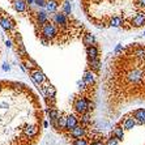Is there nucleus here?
<instances>
[{
	"instance_id": "nucleus-1",
	"label": "nucleus",
	"mask_w": 145,
	"mask_h": 145,
	"mask_svg": "<svg viewBox=\"0 0 145 145\" xmlns=\"http://www.w3.org/2000/svg\"><path fill=\"white\" fill-rule=\"evenodd\" d=\"M21 84L0 81V145H27V138L24 132L17 127L25 128L26 125L18 124L16 121L17 97L21 94Z\"/></svg>"
},
{
	"instance_id": "nucleus-2",
	"label": "nucleus",
	"mask_w": 145,
	"mask_h": 145,
	"mask_svg": "<svg viewBox=\"0 0 145 145\" xmlns=\"http://www.w3.org/2000/svg\"><path fill=\"white\" fill-rule=\"evenodd\" d=\"M73 108L78 115L85 114V112L88 111V98L82 94L76 97L73 99Z\"/></svg>"
},
{
	"instance_id": "nucleus-3",
	"label": "nucleus",
	"mask_w": 145,
	"mask_h": 145,
	"mask_svg": "<svg viewBox=\"0 0 145 145\" xmlns=\"http://www.w3.org/2000/svg\"><path fill=\"white\" fill-rule=\"evenodd\" d=\"M131 27H142L145 26V10H140L129 20Z\"/></svg>"
},
{
	"instance_id": "nucleus-4",
	"label": "nucleus",
	"mask_w": 145,
	"mask_h": 145,
	"mask_svg": "<svg viewBox=\"0 0 145 145\" xmlns=\"http://www.w3.org/2000/svg\"><path fill=\"white\" fill-rule=\"evenodd\" d=\"M29 73H30V77H31V80L34 81V84L35 85H42L44 81L47 80L46 76H44V73L40 71V69H38V68L29 69Z\"/></svg>"
},
{
	"instance_id": "nucleus-5",
	"label": "nucleus",
	"mask_w": 145,
	"mask_h": 145,
	"mask_svg": "<svg viewBox=\"0 0 145 145\" xmlns=\"http://www.w3.org/2000/svg\"><path fill=\"white\" fill-rule=\"evenodd\" d=\"M86 135V128H85V125H76L73 129L69 131L68 136H71L73 138H78V137H84Z\"/></svg>"
},
{
	"instance_id": "nucleus-6",
	"label": "nucleus",
	"mask_w": 145,
	"mask_h": 145,
	"mask_svg": "<svg viewBox=\"0 0 145 145\" xmlns=\"http://www.w3.org/2000/svg\"><path fill=\"white\" fill-rule=\"evenodd\" d=\"M10 1H12V5H13L14 10L18 12V13H25L27 10L26 0H10Z\"/></svg>"
},
{
	"instance_id": "nucleus-7",
	"label": "nucleus",
	"mask_w": 145,
	"mask_h": 145,
	"mask_svg": "<svg viewBox=\"0 0 145 145\" xmlns=\"http://www.w3.org/2000/svg\"><path fill=\"white\" fill-rule=\"evenodd\" d=\"M82 80L85 81V84L86 85H94V82H95V72L93 71V69H90V68H88V69L85 71Z\"/></svg>"
},
{
	"instance_id": "nucleus-8",
	"label": "nucleus",
	"mask_w": 145,
	"mask_h": 145,
	"mask_svg": "<svg viewBox=\"0 0 145 145\" xmlns=\"http://www.w3.org/2000/svg\"><path fill=\"white\" fill-rule=\"evenodd\" d=\"M59 5H60L59 0H47L44 8H46V10H47L48 13H55L57 10V8H59Z\"/></svg>"
},
{
	"instance_id": "nucleus-9",
	"label": "nucleus",
	"mask_w": 145,
	"mask_h": 145,
	"mask_svg": "<svg viewBox=\"0 0 145 145\" xmlns=\"http://www.w3.org/2000/svg\"><path fill=\"white\" fill-rule=\"evenodd\" d=\"M132 116L137 120L138 124L145 125V110H144V108H138V110L133 111V112H132Z\"/></svg>"
},
{
	"instance_id": "nucleus-10",
	"label": "nucleus",
	"mask_w": 145,
	"mask_h": 145,
	"mask_svg": "<svg viewBox=\"0 0 145 145\" xmlns=\"http://www.w3.org/2000/svg\"><path fill=\"white\" fill-rule=\"evenodd\" d=\"M38 131H39V128H38V125H26L25 127V136L29 138H34L35 136L38 135Z\"/></svg>"
},
{
	"instance_id": "nucleus-11",
	"label": "nucleus",
	"mask_w": 145,
	"mask_h": 145,
	"mask_svg": "<svg viewBox=\"0 0 145 145\" xmlns=\"http://www.w3.org/2000/svg\"><path fill=\"white\" fill-rule=\"evenodd\" d=\"M121 123H123L124 129H132L136 124H138L137 120H136L133 116H132V118H131V116H127V118H124L123 120H121Z\"/></svg>"
},
{
	"instance_id": "nucleus-12",
	"label": "nucleus",
	"mask_w": 145,
	"mask_h": 145,
	"mask_svg": "<svg viewBox=\"0 0 145 145\" xmlns=\"http://www.w3.org/2000/svg\"><path fill=\"white\" fill-rule=\"evenodd\" d=\"M112 135H114L115 137H118L119 141H121V140L124 138V127H123V123L115 125V128L112 129Z\"/></svg>"
},
{
	"instance_id": "nucleus-13",
	"label": "nucleus",
	"mask_w": 145,
	"mask_h": 145,
	"mask_svg": "<svg viewBox=\"0 0 145 145\" xmlns=\"http://www.w3.org/2000/svg\"><path fill=\"white\" fill-rule=\"evenodd\" d=\"M123 25H124V20L120 16H114L108 21V26L110 27H123Z\"/></svg>"
},
{
	"instance_id": "nucleus-14",
	"label": "nucleus",
	"mask_w": 145,
	"mask_h": 145,
	"mask_svg": "<svg viewBox=\"0 0 145 145\" xmlns=\"http://www.w3.org/2000/svg\"><path fill=\"white\" fill-rule=\"evenodd\" d=\"M82 43L85 44V47H88V46H91V44H95V38L94 35L89 31H85L84 37H82Z\"/></svg>"
},
{
	"instance_id": "nucleus-15",
	"label": "nucleus",
	"mask_w": 145,
	"mask_h": 145,
	"mask_svg": "<svg viewBox=\"0 0 145 145\" xmlns=\"http://www.w3.org/2000/svg\"><path fill=\"white\" fill-rule=\"evenodd\" d=\"M76 125H78V120L74 115H67V131L69 132L73 129Z\"/></svg>"
},
{
	"instance_id": "nucleus-16",
	"label": "nucleus",
	"mask_w": 145,
	"mask_h": 145,
	"mask_svg": "<svg viewBox=\"0 0 145 145\" xmlns=\"http://www.w3.org/2000/svg\"><path fill=\"white\" fill-rule=\"evenodd\" d=\"M88 64L89 68L93 69V71L97 73L101 69V61H99V57H95V59H88Z\"/></svg>"
},
{
	"instance_id": "nucleus-17",
	"label": "nucleus",
	"mask_w": 145,
	"mask_h": 145,
	"mask_svg": "<svg viewBox=\"0 0 145 145\" xmlns=\"http://www.w3.org/2000/svg\"><path fill=\"white\" fill-rule=\"evenodd\" d=\"M98 48L95 44H91V46H88L86 47V55H88V59H95L98 57Z\"/></svg>"
},
{
	"instance_id": "nucleus-18",
	"label": "nucleus",
	"mask_w": 145,
	"mask_h": 145,
	"mask_svg": "<svg viewBox=\"0 0 145 145\" xmlns=\"http://www.w3.org/2000/svg\"><path fill=\"white\" fill-rule=\"evenodd\" d=\"M22 64L27 68V72H29V69H34V68H37V63H35L33 59H30V57L24 59V60H22Z\"/></svg>"
},
{
	"instance_id": "nucleus-19",
	"label": "nucleus",
	"mask_w": 145,
	"mask_h": 145,
	"mask_svg": "<svg viewBox=\"0 0 145 145\" xmlns=\"http://www.w3.org/2000/svg\"><path fill=\"white\" fill-rule=\"evenodd\" d=\"M80 116H81V118H80V121H81V124H82V125H85V127H86L88 124H90V121H91L90 112L86 111L85 114H81Z\"/></svg>"
},
{
	"instance_id": "nucleus-20",
	"label": "nucleus",
	"mask_w": 145,
	"mask_h": 145,
	"mask_svg": "<svg viewBox=\"0 0 145 145\" xmlns=\"http://www.w3.org/2000/svg\"><path fill=\"white\" fill-rule=\"evenodd\" d=\"M59 127H60V131H67V116L65 115H59Z\"/></svg>"
},
{
	"instance_id": "nucleus-21",
	"label": "nucleus",
	"mask_w": 145,
	"mask_h": 145,
	"mask_svg": "<svg viewBox=\"0 0 145 145\" xmlns=\"http://www.w3.org/2000/svg\"><path fill=\"white\" fill-rule=\"evenodd\" d=\"M55 94H56V89L51 84L46 85V97H55Z\"/></svg>"
},
{
	"instance_id": "nucleus-22",
	"label": "nucleus",
	"mask_w": 145,
	"mask_h": 145,
	"mask_svg": "<svg viewBox=\"0 0 145 145\" xmlns=\"http://www.w3.org/2000/svg\"><path fill=\"white\" fill-rule=\"evenodd\" d=\"M63 12H64L67 16H71V12H72V7H71V1L67 0L63 3Z\"/></svg>"
},
{
	"instance_id": "nucleus-23",
	"label": "nucleus",
	"mask_w": 145,
	"mask_h": 145,
	"mask_svg": "<svg viewBox=\"0 0 145 145\" xmlns=\"http://www.w3.org/2000/svg\"><path fill=\"white\" fill-rule=\"evenodd\" d=\"M47 114H48V116H50V119H59V115H60L59 111L55 110V108H48Z\"/></svg>"
},
{
	"instance_id": "nucleus-24",
	"label": "nucleus",
	"mask_w": 145,
	"mask_h": 145,
	"mask_svg": "<svg viewBox=\"0 0 145 145\" xmlns=\"http://www.w3.org/2000/svg\"><path fill=\"white\" fill-rule=\"evenodd\" d=\"M72 145H89V142L86 138L78 137V138H74V141L72 142Z\"/></svg>"
},
{
	"instance_id": "nucleus-25",
	"label": "nucleus",
	"mask_w": 145,
	"mask_h": 145,
	"mask_svg": "<svg viewBox=\"0 0 145 145\" xmlns=\"http://www.w3.org/2000/svg\"><path fill=\"white\" fill-rule=\"evenodd\" d=\"M118 144H119L118 137H115V136L112 135L110 138H107V141H106V144H105V145H118Z\"/></svg>"
},
{
	"instance_id": "nucleus-26",
	"label": "nucleus",
	"mask_w": 145,
	"mask_h": 145,
	"mask_svg": "<svg viewBox=\"0 0 145 145\" xmlns=\"http://www.w3.org/2000/svg\"><path fill=\"white\" fill-rule=\"evenodd\" d=\"M46 1H47V0H34V4H35L38 8H44Z\"/></svg>"
},
{
	"instance_id": "nucleus-27",
	"label": "nucleus",
	"mask_w": 145,
	"mask_h": 145,
	"mask_svg": "<svg viewBox=\"0 0 145 145\" xmlns=\"http://www.w3.org/2000/svg\"><path fill=\"white\" fill-rule=\"evenodd\" d=\"M89 145H105L103 141H94V142H90Z\"/></svg>"
},
{
	"instance_id": "nucleus-28",
	"label": "nucleus",
	"mask_w": 145,
	"mask_h": 145,
	"mask_svg": "<svg viewBox=\"0 0 145 145\" xmlns=\"http://www.w3.org/2000/svg\"><path fill=\"white\" fill-rule=\"evenodd\" d=\"M26 3H27V5H33V4H34V0H26Z\"/></svg>"
},
{
	"instance_id": "nucleus-29",
	"label": "nucleus",
	"mask_w": 145,
	"mask_h": 145,
	"mask_svg": "<svg viewBox=\"0 0 145 145\" xmlns=\"http://www.w3.org/2000/svg\"><path fill=\"white\" fill-rule=\"evenodd\" d=\"M144 35H145V31H144Z\"/></svg>"
}]
</instances>
